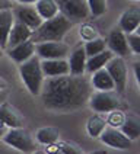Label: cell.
I'll list each match as a JSON object with an SVG mask.
<instances>
[{
    "label": "cell",
    "mask_w": 140,
    "mask_h": 154,
    "mask_svg": "<svg viewBox=\"0 0 140 154\" xmlns=\"http://www.w3.org/2000/svg\"><path fill=\"white\" fill-rule=\"evenodd\" d=\"M89 83L86 79L76 74L48 77L41 90L44 106L50 111H75L89 100Z\"/></svg>",
    "instance_id": "cell-1"
},
{
    "label": "cell",
    "mask_w": 140,
    "mask_h": 154,
    "mask_svg": "<svg viewBox=\"0 0 140 154\" xmlns=\"http://www.w3.org/2000/svg\"><path fill=\"white\" fill-rule=\"evenodd\" d=\"M72 26H73V22L59 12L54 17L47 19L38 26L32 32L31 39L35 44L44 42V41H61L64 35L72 29Z\"/></svg>",
    "instance_id": "cell-2"
},
{
    "label": "cell",
    "mask_w": 140,
    "mask_h": 154,
    "mask_svg": "<svg viewBox=\"0 0 140 154\" xmlns=\"http://www.w3.org/2000/svg\"><path fill=\"white\" fill-rule=\"evenodd\" d=\"M19 74L22 77L26 89L29 90V93L34 94V96L41 94L43 83H44V73H43L40 57L32 55L31 58H28L26 61L21 63Z\"/></svg>",
    "instance_id": "cell-3"
},
{
    "label": "cell",
    "mask_w": 140,
    "mask_h": 154,
    "mask_svg": "<svg viewBox=\"0 0 140 154\" xmlns=\"http://www.w3.org/2000/svg\"><path fill=\"white\" fill-rule=\"evenodd\" d=\"M3 141L22 153H34L37 150L32 135L24 128H10L3 135Z\"/></svg>",
    "instance_id": "cell-4"
},
{
    "label": "cell",
    "mask_w": 140,
    "mask_h": 154,
    "mask_svg": "<svg viewBox=\"0 0 140 154\" xmlns=\"http://www.w3.org/2000/svg\"><path fill=\"white\" fill-rule=\"evenodd\" d=\"M59 12L69 20H82L91 13L86 0H57Z\"/></svg>",
    "instance_id": "cell-5"
},
{
    "label": "cell",
    "mask_w": 140,
    "mask_h": 154,
    "mask_svg": "<svg viewBox=\"0 0 140 154\" xmlns=\"http://www.w3.org/2000/svg\"><path fill=\"white\" fill-rule=\"evenodd\" d=\"M89 105L96 112H110L120 108L118 96L113 93V90H98L96 93L89 96Z\"/></svg>",
    "instance_id": "cell-6"
},
{
    "label": "cell",
    "mask_w": 140,
    "mask_h": 154,
    "mask_svg": "<svg viewBox=\"0 0 140 154\" xmlns=\"http://www.w3.org/2000/svg\"><path fill=\"white\" fill-rule=\"evenodd\" d=\"M105 69L108 70L110 76L113 77L114 85L118 93H124L126 90V85H127V66L122 57L117 55L113 57L111 60L107 63Z\"/></svg>",
    "instance_id": "cell-7"
},
{
    "label": "cell",
    "mask_w": 140,
    "mask_h": 154,
    "mask_svg": "<svg viewBox=\"0 0 140 154\" xmlns=\"http://www.w3.org/2000/svg\"><path fill=\"white\" fill-rule=\"evenodd\" d=\"M35 51L43 60L64 58L69 54V47L61 41H44L35 44Z\"/></svg>",
    "instance_id": "cell-8"
},
{
    "label": "cell",
    "mask_w": 140,
    "mask_h": 154,
    "mask_svg": "<svg viewBox=\"0 0 140 154\" xmlns=\"http://www.w3.org/2000/svg\"><path fill=\"white\" fill-rule=\"evenodd\" d=\"M99 138L105 146L115 150H127L131 147V140L127 135H124L121 129L115 127H107L99 135Z\"/></svg>",
    "instance_id": "cell-9"
},
{
    "label": "cell",
    "mask_w": 140,
    "mask_h": 154,
    "mask_svg": "<svg viewBox=\"0 0 140 154\" xmlns=\"http://www.w3.org/2000/svg\"><path fill=\"white\" fill-rule=\"evenodd\" d=\"M108 47L110 50L120 55V57H127L129 54H131L130 45H129V41H127V36H126V32L122 31L121 28H115L110 32V36H108Z\"/></svg>",
    "instance_id": "cell-10"
},
{
    "label": "cell",
    "mask_w": 140,
    "mask_h": 154,
    "mask_svg": "<svg viewBox=\"0 0 140 154\" xmlns=\"http://www.w3.org/2000/svg\"><path fill=\"white\" fill-rule=\"evenodd\" d=\"M0 121L8 128H22L24 127V116L9 103H0Z\"/></svg>",
    "instance_id": "cell-11"
},
{
    "label": "cell",
    "mask_w": 140,
    "mask_h": 154,
    "mask_svg": "<svg viewBox=\"0 0 140 154\" xmlns=\"http://www.w3.org/2000/svg\"><path fill=\"white\" fill-rule=\"evenodd\" d=\"M140 25V8L131 6L120 17V28L126 34H133Z\"/></svg>",
    "instance_id": "cell-12"
},
{
    "label": "cell",
    "mask_w": 140,
    "mask_h": 154,
    "mask_svg": "<svg viewBox=\"0 0 140 154\" xmlns=\"http://www.w3.org/2000/svg\"><path fill=\"white\" fill-rule=\"evenodd\" d=\"M35 54V42L32 39H26L24 42L18 44L9 50V57L16 63H24L28 58H31Z\"/></svg>",
    "instance_id": "cell-13"
},
{
    "label": "cell",
    "mask_w": 140,
    "mask_h": 154,
    "mask_svg": "<svg viewBox=\"0 0 140 154\" xmlns=\"http://www.w3.org/2000/svg\"><path fill=\"white\" fill-rule=\"evenodd\" d=\"M86 60L88 55L85 51V45H79L76 47L72 55H70V74H76V76H83L85 70H86Z\"/></svg>",
    "instance_id": "cell-14"
},
{
    "label": "cell",
    "mask_w": 140,
    "mask_h": 154,
    "mask_svg": "<svg viewBox=\"0 0 140 154\" xmlns=\"http://www.w3.org/2000/svg\"><path fill=\"white\" fill-rule=\"evenodd\" d=\"M44 76L56 77L63 76V74H70V66L67 61L63 58H56V60H43L41 63Z\"/></svg>",
    "instance_id": "cell-15"
},
{
    "label": "cell",
    "mask_w": 140,
    "mask_h": 154,
    "mask_svg": "<svg viewBox=\"0 0 140 154\" xmlns=\"http://www.w3.org/2000/svg\"><path fill=\"white\" fill-rule=\"evenodd\" d=\"M15 23V15L10 9H3L0 10V47L8 48V41L10 29Z\"/></svg>",
    "instance_id": "cell-16"
},
{
    "label": "cell",
    "mask_w": 140,
    "mask_h": 154,
    "mask_svg": "<svg viewBox=\"0 0 140 154\" xmlns=\"http://www.w3.org/2000/svg\"><path fill=\"white\" fill-rule=\"evenodd\" d=\"M32 32H34V31H32L31 28H28L24 22H21V20L15 22L13 26H12V29H10L8 47L9 48H12V47H15V45H18V44L24 42V41H26V39H31Z\"/></svg>",
    "instance_id": "cell-17"
},
{
    "label": "cell",
    "mask_w": 140,
    "mask_h": 154,
    "mask_svg": "<svg viewBox=\"0 0 140 154\" xmlns=\"http://www.w3.org/2000/svg\"><path fill=\"white\" fill-rule=\"evenodd\" d=\"M16 17L18 20L24 22L28 28H31L32 31H35L38 26L44 22V19L40 16V13L37 12L35 8H28V6H22L16 10Z\"/></svg>",
    "instance_id": "cell-18"
},
{
    "label": "cell",
    "mask_w": 140,
    "mask_h": 154,
    "mask_svg": "<svg viewBox=\"0 0 140 154\" xmlns=\"http://www.w3.org/2000/svg\"><path fill=\"white\" fill-rule=\"evenodd\" d=\"M92 86L95 87L96 90H114L115 85H114L113 77L110 76L108 70L105 69H99L92 73Z\"/></svg>",
    "instance_id": "cell-19"
},
{
    "label": "cell",
    "mask_w": 140,
    "mask_h": 154,
    "mask_svg": "<svg viewBox=\"0 0 140 154\" xmlns=\"http://www.w3.org/2000/svg\"><path fill=\"white\" fill-rule=\"evenodd\" d=\"M113 57H114V52L111 50H104V51L99 52V54H95V55L89 57L86 60V70L89 73H94L96 70L104 69L105 66H107V63L111 60Z\"/></svg>",
    "instance_id": "cell-20"
},
{
    "label": "cell",
    "mask_w": 140,
    "mask_h": 154,
    "mask_svg": "<svg viewBox=\"0 0 140 154\" xmlns=\"http://www.w3.org/2000/svg\"><path fill=\"white\" fill-rule=\"evenodd\" d=\"M120 129L131 141L137 140L140 137V118H137L136 115H126V119L120 127Z\"/></svg>",
    "instance_id": "cell-21"
},
{
    "label": "cell",
    "mask_w": 140,
    "mask_h": 154,
    "mask_svg": "<svg viewBox=\"0 0 140 154\" xmlns=\"http://www.w3.org/2000/svg\"><path fill=\"white\" fill-rule=\"evenodd\" d=\"M35 9L40 13V16L44 20L51 19L59 13V5L57 0H37L35 2Z\"/></svg>",
    "instance_id": "cell-22"
},
{
    "label": "cell",
    "mask_w": 140,
    "mask_h": 154,
    "mask_svg": "<svg viewBox=\"0 0 140 154\" xmlns=\"http://www.w3.org/2000/svg\"><path fill=\"white\" fill-rule=\"evenodd\" d=\"M107 119L104 116L99 115V112L92 115L86 122V129H88V134L91 135L92 138H99V135L102 134V131L107 128Z\"/></svg>",
    "instance_id": "cell-23"
},
{
    "label": "cell",
    "mask_w": 140,
    "mask_h": 154,
    "mask_svg": "<svg viewBox=\"0 0 140 154\" xmlns=\"http://www.w3.org/2000/svg\"><path fill=\"white\" fill-rule=\"evenodd\" d=\"M37 140L38 143L45 144V146H51L59 140V131L51 127H44V128L38 129L37 132Z\"/></svg>",
    "instance_id": "cell-24"
},
{
    "label": "cell",
    "mask_w": 140,
    "mask_h": 154,
    "mask_svg": "<svg viewBox=\"0 0 140 154\" xmlns=\"http://www.w3.org/2000/svg\"><path fill=\"white\" fill-rule=\"evenodd\" d=\"M105 47H107V42H105L102 38L96 36V38L91 39V41H86V45H85V51H86V55H88V57H92V55H95V54L102 52L105 50Z\"/></svg>",
    "instance_id": "cell-25"
},
{
    "label": "cell",
    "mask_w": 140,
    "mask_h": 154,
    "mask_svg": "<svg viewBox=\"0 0 140 154\" xmlns=\"http://www.w3.org/2000/svg\"><path fill=\"white\" fill-rule=\"evenodd\" d=\"M126 119V115L122 113L120 109H113L108 113V118H107V124L110 127H115V128H120L122 125V122Z\"/></svg>",
    "instance_id": "cell-26"
},
{
    "label": "cell",
    "mask_w": 140,
    "mask_h": 154,
    "mask_svg": "<svg viewBox=\"0 0 140 154\" xmlns=\"http://www.w3.org/2000/svg\"><path fill=\"white\" fill-rule=\"evenodd\" d=\"M88 6H89V12L94 16H101L104 15L107 10V0H86Z\"/></svg>",
    "instance_id": "cell-27"
},
{
    "label": "cell",
    "mask_w": 140,
    "mask_h": 154,
    "mask_svg": "<svg viewBox=\"0 0 140 154\" xmlns=\"http://www.w3.org/2000/svg\"><path fill=\"white\" fill-rule=\"evenodd\" d=\"M80 36L85 41H91V39H94V38L98 36V31L92 25H88L86 23V25H82V28H80Z\"/></svg>",
    "instance_id": "cell-28"
},
{
    "label": "cell",
    "mask_w": 140,
    "mask_h": 154,
    "mask_svg": "<svg viewBox=\"0 0 140 154\" xmlns=\"http://www.w3.org/2000/svg\"><path fill=\"white\" fill-rule=\"evenodd\" d=\"M127 41L130 45L131 52L140 55V35L137 34H127Z\"/></svg>",
    "instance_id": "cell-29"
},
{
    "label": "cell",
    "mask_w": 140,
    "mask_h": 154,
    "mask_svg": "<svg viewBox=\"0 0 140 154\" xmlns=\"http://www.w3.org/2000/svg\"><path fill=\"white\" fill-rule=\"evenodd\" d=\"M57 148H54L56 151H60V153H80V150L75 148V146L72 144H67V143H60L57 144Z\"/></svg>",
    "instance_id": "cell-30"
},
{
    "label": "cell",
    "mask_w": 140,
    "mask_h": 154,
    "mask_svg": "<svg viewBox=\"0 0 140 154\" xmlns=\"http://www.w3.org/2000/svg\"><path fill=\"white\" fill-rule=\"evenodd\" d=\"M133 70H134V76H136V80H137V85L140 87V61H136L133 64Z\"/></svg>",
    "instance_id": "cell-31"
},
{
    "label": "cell",
    "mask_w": 140,
    "mask_h": 154,
    "mask_svg": "<svg viewBox=\"0 0 140 154\" xmlns=\"http://www.w3.org/2000/svg\"><path fill=\"white\" fill-rule=\"evenodd\" d=\"M12 8V3L9 0H0V10L3 9H10Z\"/></svg>",
    "instance_id": "cell-32"
},
{
    "label": "cell",
    "mask_w": 140,
    "mask_h": 154,
    "mask_svg": "<svg viewBox=\"0 0 140 154\" xmlns=\"http://www.w3.org/2000/svg\"><path fill=\"white\" fill-rule=\"evenodd\" d=\"M6 131H8V127H6V125L0 121V138H3V135L6 134Z\"/></svg>",
    "instance_id": "cell-33"
},
{
    "label": "cell",
    "mask_w": 140,
    "mask_h": 154,
    "mask_svg": "<svg viewBox=\"0 0 140 154\" xmlns=\"http://www.w3.org/2000/svg\"><path fill=\"white\" fill-rule=\"evenodd\" d=\"M6 87H8V83H6V80L0 77V90H3V89H6Z\"/></svg>",
    "instance_id": "cell-34"
},
{
    "label": "cell",
    "mask_w": 140,
    "mask_h": 154,
    "mask_svg": "<svg viewBox=\"0 0 140 154\" xmlns=\"http://www.w3.org/2000/svg\"><path fill=\"white\" fill-rule=\"evenodd\" d=\"M5 100H6V92L3 89V90H0V103H3Z\"/></svg>",
    "instance_id": "cell-35"
},
{
    "label": "cell",
    "mask_w": 140,
    "mask_h": 154,
    "mask_svg": "<svg viewBox=\"0 0 140 154\" xmlns=\"http://www.w3.org/2000/svg\"><path fill=\"white\" fill-rule=\"evenodd\" d=\"M19 3H22V5H31V3H35L37 0H16Z\"/></svg>",
    "instance_id": "cell-36"
},
{
    "label": "cell",
    "mask_w": 140,
    "mask_h": 154,
    "mask_svg": "<svg viewBox=\"0 0 140 154\" xmlns=\"http://www.w3.org/2000/svg\"><path fill=\"white\" fill-rule=\"evenodd\" d=\"M134 32H136V34H137V35H140V25L137 26V29H136V31H134Z\"/></svg>",
    "instance_id": "cell-37"
},
{
    "label": "cell",
    "mask_w": 140,
    "mask_h": 154,
    "mask_svg": "<svg viewBox=\"0 0 140 154\" xmlns=\"http://www.w3.org/2000/svg\"><path fill=\"white\" fill-rule=\"evenodd\" d=\"M0 52H2V47H0Z\"/></svg>",
    "instance_id": "cell-38"
},
{
    "label": "cell",
    "mask_w": 140,
    "mask_h": 154,
    "mask_svg": "<svg viewBox=\"0 0 140 154\" xmlns=\"http://www.w3.org/2000/svg\"><path fill=\"white\" fill-rule=\"evenodd\" d=\"M136 2H140V0H136Z\"/></svg>",
    "instance_id": "cell-39"
}]
</instances>
